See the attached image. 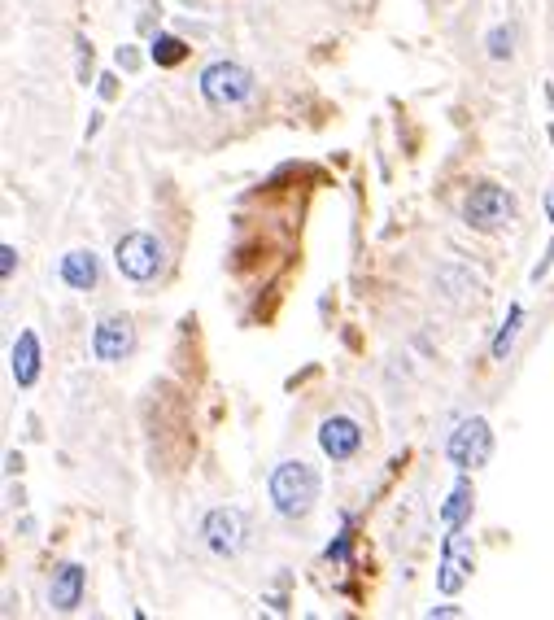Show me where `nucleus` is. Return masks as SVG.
<instances>
[{"instance_id": "1", "label": "nucleus", "mask_w": 554, "mask_h": 620, "mask_svg": "<svg viewBox=\"0 0 554 620\" xmlns=\"http://www.w3.org/2000/svg\"><path fill=\"white\" fill-rule=\"evenodd\" d=\"M267 494H271V503H275L280 516L297 520V516H306V511L319 503V472L310 468V463H301V459H288V463H280V468L271 472Z\"/></svg>"}, {"instance_id": "2", "label": "nucleus", "mask_w": 554, "mask_h": 620, "mask_svg": "<svg viewBox=\"0 0 554 620\" xmlns=\"http://www.w3.org/2000/svg\"><path fill=\"white\" fill-rule=\"evenodd\" d=\"M201 97H206L210 105H219V110H227V105H240L254 97V70L240 66V62H214L201 70Z\"/></svg>"}, {"instance_id": "3", "label": "nucleus", "mask_w": 554, "mask_h": 620, "mask_svg": "<svg viewBox=\"0 0 554 620\" xmlns=\"http://www.w3.org/2000/svg\"><path fill=\"white\" fill-rule=\"evenodd\" d=\"M114 267L123 271L127 280L149 284V280L162 271V245H158V236H149V232H127L123 241L114 245Z\"/></svg>"}, {"instance_id": "4", "label": "nucleus", "mask_w": 554, "mask_h": 620, "mask_svg": "<svg viewBox=\"0 0 554 620\" xmlns=\"http://www.w3.org/2000/svg\"><path fill=\"white\" fill-rule=\"evenodd\" d=\"M463 219L480 232L507 228V223L515 219V197L498 184H480V188H472V197L463 201Z\"/></svg>"}, {"instance_id": "5", "label": "nucleus", "mask_w": 554, "mask_h": 620, "mask_svg": "<svg viewBox=\"0 0 554 620\" xmlns=\"http://www.w3.org/2000/svg\"><path fill=\"white\" fill-rule=\"evenodd\" d=\"M445 455H450V463H454L459 472H467V468H485V459L493 455V433H489V424L480 420V415L463 420V424L450 433V446H445Z\"/></svg>"}, {"instance_id": "6", "label": "nucleus", "mask_w": 554, "mask_h": 620, "mask_svg": "<svg viewBox=\"0 0 554 620\" xmlns=\"http://www.w3.org/2000/svg\"><path fill=\"white\" fill-rule=\"evenodd\" d=\"M201 538H206V546L214 555L232 559L245 551V538H249V524H245V511L236 507H214L206 520H201Z\"/></svg>"}, {"instance_id": "7", "label": "nucleus", "mask_w": 554, "mask_h": 620, "mask_svg": "<svg viewBox=\"0 0 554 620\" xmlns=\"http://www.w3.org/2000/svg\"><path fill=\"white\" fill-rule=\"evenodd\" d=\"M136 350V332H131V319L123 315H110V319H101L92 332V354L101 363H123L127 354Z\"/></svg>"}, {"instance_id": "8", "label": "nucleus", "mask_w": 554, "mask_h": 620, "mask_svg": "<svg viewBox=\"0 0 554 620\" xmlns=\"http://www.w3.org/2000/svg\"><path fill=\"white\" fill-rule=\"evenodd\" d=\"M319 446L323 455L345 463L358 455V446H363V428H358V420H349V415H332V420L319 424Z\"/></svg>"}, {"instance_id": "9", "label": "nucleus", "mask_w": 554, "mask_h": 620, "mask_svg": "<svg viewBox=\"0 0 554 620\" xmlns=\"http://www.w3.org/2000/svg\"><path fill=\"white\" fill-rule=\"evenodd\" d=\"M83 599V568L79 564H62L53 577V586H48V603L57 607V612H75Z\"/></svg>"}, {"instance_id": "10", "label": "nucleus", "mask_w": 554, "mask_h": 620, "mask_svg": "<svg viewBox=\"0 0 554 620\" xmlns=\"http://www.w3.org/2000/svg\"><path fill=\"white\" fill-rule=\"evenodd\" d=\"M62 280L79 293H88L92 284L101 280V262H96L92 249H70V254L62 258Z\"/></svg>"}, {"instance_id": "11", "label": "nucleus", "mask_w": 554, "mask_h": 620, "mask_svg": "<svg viewBox=\"0 0 554 620\" xmlns=\"http://www.w3.org/2000/svg\"><path fill=\"white\" fill-rule=\"evenodd\" d=\"M463 533H454L450 542H445V559H441V577H437V586H441V594H454L467 581V572H472V555H459V542Z\"/></svg>"}, {"instance_id": "12", "label": "nucleus", "mask_w": 554, "mask_h": 620, "mask_svg": "<svg viewBox=\"0 0 554 620\" xmlns=\"http://www.w3.org/2000/svg\"><path fill=\"white\" fill-rule=\"evenodd\" d=\"M35 376H40V337H35V332H18V341H14V380L27 389V385H35Z\"/></svg>"}, {"instance_id": "13", "label": "nucleus", "mask_w": 554, "mask_h": 620, "mask_svg": "<svg viewBox=\"0 0 554 620\" xmlns=\"http://www.w3.org/2000/svg\"><path fill=\"white\" fill-rule=\"evenodd\" d=\"M467 511H472V485L459 481L454 485V494H450V503L441 507V524L445 529H459V524L467 520Z\"/></svg>"}, {"instance_id": "14", "label": "nucleus", "mask_w": 554, "mask_h": 620, "mask_svg": "<svg viewBox=\"0 0 554 620\" xmlns=\"http://www.w3.org/2000/svg\"><path fill=\"white\" fill-rule=\"evenodd\" d=\"M184 57H188V44L175 40V35H158V40H153V62L158 66H179Z\"/></svg>"}, {"instance_id": "15", "label": "nucleus", "mask_w": 554, "mask_h": 620, "mask_svg": "<svg viewBox=\"0 0 554 620\" xmlns=\"http://www.w3.org/2000/svg\"><path fill=\"white\" fill-rule=\"evenodd\" d=\"M515 53V27H493L489 31V57L493 62H507Z\"/></svg>"}, {"instance_id": "16", "label": "nucleus", "mask_w": 554, "mask_h": 620, "mask_svg": "<svg viewBox=\"0 0 554 620\" xmlns=\"http://www.w3.org/2000/svg\"><path fill=\"white\" fill-rule=\"evenodd\" d=\"M520 319H524V310H520V306H511L507 324H502L498 341H493V359H507V350H511V341H515V328H520Z\"/></svg>"}, {"instance_id": "17", "label": "nucleus", "mask_w": 554, "mask_h": 620, "mask_svg": "<svg viewBox=\"0 0 554 620\" xmlns=\"http://www.w3.org/2000/svg\"><path fill=\"white\" fill-rule=\"evenodd\" d=\"M14 267H18V249L14 245H0V276H14Z\"/></svg>"}, {"instance_id": "18", "label": "nucleus", "mask_w": 554, "mask_h": 620, "mask_svg": "<svg viewBox=\"0 0 554 620\" xmlns=\"http://www.w3.org/2000/svg\"><path fill=\"white\" fill-rule=\"evenodd\" d=\"M546 219L554 223V188H550V193H546Z\"/></svg>"}]
</instances>
